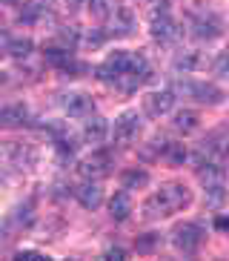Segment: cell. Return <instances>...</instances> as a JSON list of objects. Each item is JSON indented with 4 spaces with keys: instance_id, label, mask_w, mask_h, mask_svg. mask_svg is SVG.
<instances>
[{
    "instance_id": "cell-4",
    "label": "cell",
    "mask_w": 229,
    "mask_h": 261,
    "mask_svg": "<svg viewBox=\"0 0 229 261\" xmlns=\"http://www.w3.org/2000/svg\"><path fill=\"white\" fill-rule=\"evenodd\" d=\"M206 244V232L201 230L198 224H178L172 230V247H175L181 255H198L201 247Z\"/></svg>"
},
{
    "instance_id": "cell-32",
    "label": "cell",
    "mask_w": 229,
    "mask_h": 261,
    "mask_svg": "<svg viewBox=\"0 0 229 261\" xmlns=\"http://www.w3.org/2000/svg\"><path fill=\"white\" fill-rule=\"evenodd\" d=\"M0 3H17V0H0Z\"/></svg>"
},
{
    "instance_id": "cell-21",
    "label": "cell",
    "mask_w": 229,
    "mask_h": 261,
    "mask_svg": "<svg viewBox=\"0 0 229 261\" xmlns=\"http://www.w3.org/2000/svg\"><path fill=\"white\" fill-rule=\"evenodd\" d=\"M163 161H169L172 167H178V164H183L186 161V146L183 144H169L166 141V146H163V155H160Z\"/></svg>"
},
{
    "instance_id": "cell-25",
    "label": "cell",
    "mask_w": 229,
    "mask_h": 261,
    "mask_svg": "<svg viewBox=\"0 0 229 261\" xmlns=\"http://www.w3.org/2000/svg\"><path fill=\"white\" fill-rule=\"evenodd\" d=\"M106 40V32H100V29H89V32H83L80 35V46H86V49H98L100 43Z\"/></svg>"
},
{
    "instance_id": "cell-15",
    "label": "cell",
    "mask_w": 229,
    "mask_h": 261,
    "mask_svg": "<svg viewBox=\"0 0 229 261\" xmlns=\"http://www.w3.org/2000/svg\"><path fill=\"white\" fill-rule=\"evenodd\" d=\"M20 20L29 26H40V23H52L54 17L46 6H38V3H23L20 9Z\"/></svg>"
},
{
    "instance_id": "cell-33",
    "label": "cell",
    "mask_w": 229,
    "mask_h": 261,
    "mask_svg": "<svg viewBox=\"0 0 229 261\" xmlns=\"http://www.w3.org/2000/svg\"><path fill=\"white\" fill-rule=\"evenodd\" d=\"M0 84H3V75H0Z\"/></svg>"
},
{
    "instance_id": "cell-2",
    "label": "cell",
    "mask_w": 229,
    "mask_h": 261,
    "mask_svg": "<svg viewBox=\"0 0 229 261\" xmlns=\"http://www.w3.org/2000/svg\"><path fill=\"white\" fill-rule=\"evenodd\" d=\"M149 35L158 40L160 46H172V43L181 40V23L172 17V12H169L163 3L149 15Z\"/></svg>"
},
{
    "instance_id": "cell-14",
    "label": "cell",
    "mask_w": 229,
    "mask_h": 261,
    "mask_svg": "<svg viewBox=\"0 0 229 261\" xmlns=\"http://www.w3.org/2000/svg\"><path fill=\"white\" fill-rule=\"evenodd\" d=\"M109 135V123L106 118H100V115H89L86 118V126H83V138L89 141V144H103Z\"/></svg>"
},
{
    "instance_id": "cell-24",
    "label": "cell",
    "mask_w": 229,
    "mask_h": 261,
    "mask_svg": "<svg viewBox=\"0 0 229 261\" xmlns=\"http://www.w3.org/2000/svg\"><path fill=\"white\" fill-rule=\"evenodd\" d=\"M212 72H215V77H221V81H229V46L223 49V52L218 55V58H215Z\"/></svg>"
},
{
    "instance_id": "cell-20",
    "label": "cell",
    "mask_w": 229,
    "mask_h": 261,
    "mask_svg": "<svg viewBox=\"0 0 229 261\" xmlns=\"http://www.w3.org/2000/svg\"><path fill=\"white\" fill-rule=\"evenodd\" d=\"M198 66H204V58H201V52H181V55L175 58V69L195 72Z\"/></svg>"
},
{
    "instance_id": "cell-1",
    "label": "cell",
    "mask_w": 229,
    "mask_h": 261,
    "mask_svg": "<svg viewBox=\"0 0 229 261\" xmlns=\"http://www.w3.org/2000/svg\"><path fill=\"white\" fill-rule=\"evenodd\" d=\"M192 204V192L186 184L181 181H169L163 184L158 192H152L149 198L140 204V215H144L146 221H155V218H166L172 213H181Z\"/></svg>"
},
{
    "instance_id": "cell-5",
    "label": "cell",
    "mask_w": 229,
    "mask_h": 261,
    "mask_svg": "<svg viewBox=\"0 0 229 261\" xmlns=\"http://www.w3.org/2000/svg\"><path fill=\"white\" fill-rule=\"evenodd\" d=\"M129 66H132V52H123V49H114L112 55H109L106 61L100 63L98 69V77L103 81V84H109V86H114L118 81H121L126 72H129Z\"/></svg>"
},
{
    "instance_id": "cell-9",
    "label": "cell",
    "mask_w": 229,
    "mask_h": 261,
    "mask_svg": "<svg viewBox=\"0 0 229 261\" xmlns=\"http://www.w3.org/2000/svg\"><path fill=\"white\" fill-rule=\"evenodd\" d=\"M178 89H181L183 95H192V98L201 100V103H209V107H218V103L223 100V92L218 89V86H212V84H192V81H181Z\"/></svg>"
},
{
    "instance_id": "cell-10",
    "label": "cell",
    "mask_w": 229,
    "mask_h": 261,
    "mask_svg": "<svg viewBox=\"0 0 229 261\" xmlns=\"http://www.w3.org/2000/svg\"><path fill=\"white\" fill-rule=\"evenodd\" d=\"M175 107V92L172 89H158V92H149L144 98V109L149 118H163L166 112H172Z\"/></svg>"
},
{
    "instance_id": "cell-31",
    "label": "cell",
    "mask_w": 229,
    "mask_h": 261,
    "mask_svg": "<svg viewBox=\"0 0 229 261\" xmlns=\"http://www.w3.org/2000/svg\"><path fill=\"white\" fill-rule=\"evenodd\" d=\"M66 3H69V9H80L83 6V0H66Z\"/></svg>"
},
{
    "instance_id": "cell-6",
    "label": "cell",
    "mask_w": 229,
    "mask_h": 261,
    "mask_svg": "<svg viewBox=\"0 0 229 261\" xmlns=\"http://www.w3.org/2000/svg\"><path fill=\"white\" fill-rule=\"evenodd\" d=\"M140 129H144L140 115H137V112H123V115H118V121H114L112 138L118 146H132L140 138Z\"/></svg>"
},
{
    "instance_id": "cell-23",
    "label": "cell",
    "mask_w": 229,
    "mask_h": 261,
    "mask_svg": "<svg viewBox=\"0 0 229 261\" xmlns=\"http://www.w3.org/2000/svg\"><path fill=\"white\" fill-rule=\"evenodd\" d=\"M158 247H160V236H158V232H146V236H140L135 241L137 253H155Z\"/></svg>"
},
{
    "instance_id": "cell-29",
    "label": "cell",
    "mask_w": 229,
    "mask_h": 261,
    "mask_svg": "<svg viewBox=\"0 0 229 261\" xmlns=\"http://www.w3.org/2000/svg\"><path fill=\"white\" fill-rule=\"evenodd\" d=\"M9 43H12V38L6 32H0V55H9Z\"/></svg>"
},
{
    "instance_id": "cell-12",
    "label": "cell",
    "mask_w": 229,
    "mask_h": 261,
    "mask_svg": "<svg viewBox=\"0 0 229 261\" xmlns=\"http://www.w3.org/2000/svg\"><path fill=\"white\" fill-rule=\"evenodd\" d=\"M75 198H77V204H80L83 210H98L100 204H103V190H100L98 181L86 178L83 184L75 190Z\"/></svg>"
},
{
    "instance_id": "cell-8",
    "label": "cell",
    "mask_w": 229,
    "mask_h": 261,
    "mask_svg": "<svg viewBox=\"0 0 229 261\" xmlns=\"http://www.w3.org/2000/svg\"><path fill=\"white\" fill-rule=\"evenodd\" d=\"M112 167H114L112 155H109L106 149H98V152H92L89 158L80 161V175L92 178V181H100V178H106L109 172H112Z\"/></svg>"
},
{
    "instance_id": "cell-7",
    "label": "cell",
    "mask_w": 229,
    "mask_h": 261,
    "mask_svg": "<svg viewBox=\"0 0 229 261\" xmlns=\"http://www.w3.org/2000/svg\"><path fill=\"white\" fill-rule=\"evenodd\" d=\"M58 103L69 118H89L95 112V100L86 92H63L58 95Z\"/></svg>"
},
{
    "instance_id": "cell-16",
    "label": "cell",
    "mask_w": 229,
    "mask_h": 261,
    "mask_svg": "<svg viewBox=\"0 0 229 261\" xmlns=\"http://www.w3.org/2000/svg\"><path fill=\"white\" fill-rule=\"evenodd\" d=\"M201 126V115L195 109H181L175 112V121H172V129L181 132V135H192V132Z\"/></svg>"
},
{
    "instance_id": "cell-22",
    "label": "cell",
    "mask_w": 229,
    "mask_h": 261,
    "mask_svg": "<svg viewBox=\"0 0 229 261\" xmlns=\"http://www.w3.org/2000/svg\"><path fill=\"white\" fill-rule=\"evenodd\" d=\"M223 204H226V190H223V184L206 187V207L209 210H221Z\"/></svg>"
},
{
    "instance_id": "cell-13",
    "label": "cell",
    "mask_w": 229,
    "mask_h": 261,
    "mask_svg": "<svg viewBox=\"0 0 229 261\" xmlns=\"http://www.w3.org/2000/svg\"><path fill=\"white\" fill-rule=\"evenodd\" d=\"M32 121L29 107L23 103H9V107H0V126H9V129H17V126H26Z\"/></svg>"
},
{
    "instance_id": "cell-19",
    "label": "cell",
    "mask_w": 229,
    "mask_h": 261,
    "mask_svg": "<svg viewBox=\"0 0 229 261\" xmlns=\"http://www.w3.org/2000/svg\"><path fill=\"white\" fill-rule=\"evenodd\" d=\"M118 6H121V0H89V12L98 20H109Z\"/></svg>"
},
{
    "instance_id": "cell-30",
    "label": "cell",
    "mask_w": 229,
    "mask_h": 261,
    "mask_svg": "<svg viewBox=\"0 0 229 261\" xmlns=\"http://www.w3.org/2000/svg\"><path fill=\"white\" fill-rule=\"evenodd\" d=\"M215 227H218V230H226V232H229V218H218V221H215Z\"/></svg>"
},
{
    "instance_id": "cell-27",
    "label": "cell",
    "mask_w": 229,
    "mask_h": 261,
    "mask_svg": "<svg viewBox=\"0 0 229 261\" xmlns=\"http://www.w3.org/2000/svg\"><path fill=\"white\" fill-rule=\"evenodd\" d=\"M15 258H29V261H40L46 258L43 253H38V250H20V253H15Z\"/></svg>"
},
{
    "instance_id": "cell-18",
    "label": "cell",
    "mask_w": 229,
    "mask_h": 261,
    "mask_svg": "<svg viewBox=\"0 0 229 261\" xmlns=\"http://www.w3.org/2000/svg\"><path fill=\"white\" fill-rule=\"evenodd\" d=\"M146 184H149V172H146V169L132 167V169H123L121 172V187L123 190H140V187H146Z\"/></svg>"
},
{
    "instance_id": "cell-17",
    "label": "cell",
    "mask_w": 229,
    "mask_h": 261,
    "mask_svg": "<svg viewBox=\"0 0 229 261\" xmlns=\"http://www.w3.org/2000/svg\"><path fill=\"white\" fill-rule=\"evenodd\" d=\"M109 215H112L114 221H126V218L132 215V198H129L126 190L114 192V198L109 201Z\"/></svg>"
},
{
    "instance_id": "cell-28",
    "label": "cell",
    "mask_w": 229,
    "mask_h": 261,
    "mask_svg": "<svg viewBox=\"0 0 229 261\" xmlns=\"http://www.w3.org/2000/svg\"><path fill=\"white\" fill-rule=\"evenodd\" d=\"M103 258H114V261H121V258H126V250H121V247H109L106 253H103Z\"/></svg>"
},
{
    "instance_id": "cell-3",
    "label": "cell",
    "mask_w": 229,
    "mask_h": 261,
    "mask_svg": "<svg viewBox=\"0 0 229 261\" xmlns=\"http://www.w3.org/2000/svg\"><path fill=\"white\" fill-rule=\"evenodd\" d=\"M223 32V20L212 9H189V35L195 40H215Z\"/></svg>"
},
{
    "instance_id": "cell-11",
    "label": "cell",
    "mask_w": 229,
    "mask_h": 261,
    "mask_svg": "<svg viewBox=\"0 0 229 261\" xmlns=\"http://www.w3.org/2000/svg\"><path fill=\"white\" fill-rule=\"evenodd\" d=\"M103 23H106L109 35H114V38H129L132 32H135V15L126 6H118L114 15L109 20H103Z\"/></svg>"
},
{
    "instance_id": "cell-26",
    "label": "cell",
    "mask_w": 229,
    "mask_h": 261,
    "mask_svg": "<svg viewBox=\"0 0 229 261\" xmlns=\"http://www.w3.org/2000/svg\"><path fill=\"white\" fill-rule=\"evenodd\" d=\"M29 52H32L29 38H12V43H9V55H12V58H26Z\"/></svg>"
}]
</instances>
